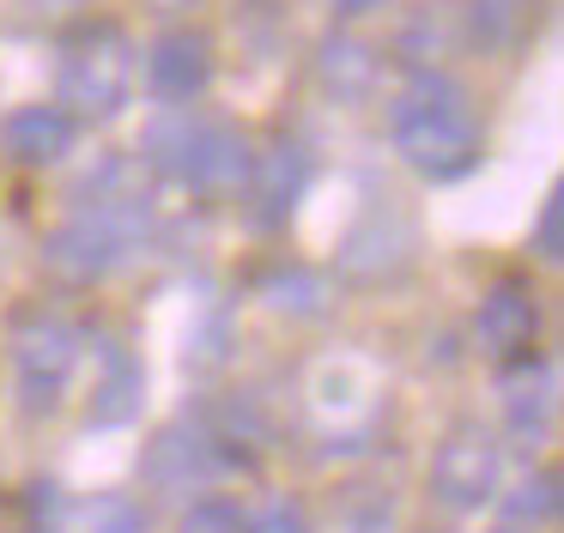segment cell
<instances>
[{
	"label": "cell",
	"mask_w": 564,
	"mask_h": 533,
	"mask_svg": "<svg viewBox=\"0 0 564 533\" xmlns=\"http://www.w3.org/2000/svg\"><path fill=\"white\" fill-rule=\"evenodd\" d=\"M152 237V200L140 194H116V200H86L74 218L50 230V266H62L67 279H104Z\"/></svg>",
	"instance_id": "3"
},
{
	"label": "cell",
	"mask_w": 564,
	"mask_h": 533,
	"mask_svg": "<svg viewBox=\"0 0 564 533\" xmlns=\"http://www.w3.org/2000/svg\"><path fill=\"white\" fill-rule=\"evenodd\" d=\"M86 533H147V509L128 491H104L98 503L86 509Z\"/></svg>",
	"instance_id": "20"
},
{
	"label": "cell",
	"mask_w": 564,
	"mask_h": 533,
	"mask_svg": "<svg viewBox=\"0 0 564 533\" xmlns=\"http://www.w3.org/2000/svg\"><path fill=\"white\" fill-rule=\"evenodd\" d=\"M261 303H268L273 315H292V322H316V315L334 309V285H328V273L292 261V266H273V273L261 279Z\"/></svg>",
	"instance_id": "15"
},
{
	"label": "cell",
	"mask_w": 564,
	"mask_h": 533,
	"mask_svg": "<svg viewBox=\"0 0 564 533\" xmlns=\"http://www.w3.org/2000/svg\"><path fill=\"white\" fill-rule=\"evenodd\" d=\"M316 79H322V91L340 97V104H365V97L377 91V79H382V61H377V48H370L365 36L328 31L322 48H316Z\"/></svg>",
	"instance_id": "13"
},
{
	"label": "cell",
	"mask_w": 564,
	"mask_h": 533,
	"mask_svg": "<svg viewBox=\"0 0 564 533\" xmlns=\"http://www.w3.org/2000/svg\"><path fill=\"white\" fill-rule=\"evenodd\" d=\"M140 145H147V164L159 176H171L176 188H195V194H243L249 170H256L243 133H231L225 121H200L188 109L152 116Z\"/></svg>",
	"instance_id": "2"
},
{
	"label": "cell",
	"mask_w": 564,
	"mask_h": 533,
	"mask_svg": "<svg viewBox=\"0 0 564 533\" xmlns=\"http://www.w3.org/2000/svg\"><path fill=\"white\" fill-rule=\"evenodd\" d=\"M498 479H503V455L479 424H462L437 443V460H431V497L449 503L455 515H474L498 497Z\"/></svg>",
	"instance_id": "6"
},
{
	"label": "cell",
	"mask_w": 564,
	"mask_h": 533,
	"mask_svg": "<svg viewBox=\"0 0 564 533\" xmlns=\"http://www.w3.org/2000/svg\"><path fill=\"white\" fill-rule=\"evenodd\" d=\"M534 7L540 0H474V7H467V31L486 48H516L534 31Z\"/></svg>",
	"instance_id": "17"
},
{
	"label": "cell",
	"mask_w": 564,
	"mask_h": 533,
	"mask_svg": "<svg viewBox=\"0 0 564 533\" xmlns=\"http://www.w3.org/2000/svg\"><path fill=\"white\" fill-rule=\"evenodd\" d=\"M176 533H243V515H237L225 497H207V503H195L176 521Z\"/></svg>",
	"instance_id": "22"
},
{
	"label": "cell",
	"mask_w": 564,
	"mask_h": 533,
	"mask_svg": "<svg viewBox=\"0 0 564 533\" xmlns=\"http://www.w3.org/2000/svg\"><path fill=\"white\" fill-rule=\"evenodd\" d=\"M389 133L394 152L431 182H455L486 152V128H479L474 104L449 73H413L389 104Z\"/></svg>",
	"instance_id": "1"
},
{
	"label": "cell",
	"mask_w": 564,
	"mask_h": 533,
	"mask_svg": "<svg viewBox=\"0 0 564 533\" xmlns=\"http://www.w3.org/2000/svg\"><path fill=\"white\" fill-rule=\"evenodd\" d=\"M449 43H455V31H449V24H437V7L413 12V19L401 24V36H394V48H401L419 73H437L431 61H443V48H449Z\"/></svg>",
	"instance_id": "18"
},
{
	"label": "cell",
	"mask_w": 564,
	"mask_h": 533,
	"mask_svg": "<svg viewBox=\"0 0 564 533\" xmlns=\"http://www.w3.org/2000/svg\"><path fill=\"white\" fill-rule=\"evenodd\" d=\"M147 79L159 97H171V104H183V97L207 91L213 79V43L195 31H164L159 43L147 48Z\"/></svg>",
	"instance_id": "12"
},
{
	"label": "cell",
	"mask_w": 564,
	"mask_h": 533,
	"mask_svg": "<svg viewBox=\"0 0 564 533\" xmlns=\"http://www.w3.org/2000/svg\"><path fill=\"white\" fill-rule=\"evenodd\" d=\"M503 418H510V431L528 448L552 436V418H558V370L546 358H528L503 376Z\"/></svg>",
	"instance_id": "11"
},
{
	"label": "cell",
	"mask_w": 564,
	"mask_h": 533,
	"mask_svg": "<svg viewBox=\"0 0 564 533\" xmlns=\"http://www.w3.org/2000/svg\"><path fill=\"white\" fill-rule=\"evenodd\" d=\"M140 394H147V376H140V363L128 358L122 346L104 351V370H98V388H91V424H128L140 412Z\"/></svg>",
	"instance_id": "16"
},
{
	"label": "cell",
	"mask_w": 564,
	"mask_h": 533,
	"mask_svg": "<svg viewBox=\"0 0 564 533\" xmlns=\"http://www.w3.org/2000/svg\"><path fill=\"white\" fill-rule=\"evenodd\" d=\"M152 12H183V7H195V0H147Z\"/></svg>",
	"instance_id": "25"
},
{
	"label": "cell",
	"mask_w": 564,
	"mask_h": 533,
	"mask_svg": "<svg viewBox=\"0 0 564 533\" xmlns=\"http://www.w3.org/2000/svg\"><path fill=\"white\" fill-rule=\"evenodd\" d=\"M243 533H310V515L292 503V497H268V503L243 521Z\"/></svg>",
	"instance_id": "21"
},
{
	"label": "cell",
	"mask_w": 564,
	"mask_h": 533,
	"mask_svg": "<svg viewBox=\"0 0 564 533\" xmlns=\"http://www.w3.org/2000/svg\"><path fill=\"white\" fill-rule=\"evenodd\" d=\"M304 188H310V152L297 140H280L256 170H249V182H243L249 218H256L261 230L285 225V218L297 213V200H304Z\"/></svg>",
	"instance_id": "7"
},
{
	"label": "cell",
	"mask_w": 564,
	"mask_h": 533,
	"mask_svg": "<svg viewBox=\"0 0 564 533\" xmlns=\"http://www.w3.org/2000/svg\"><path fill=\"white\" fill-rule=\"evenodd\" d=\"M474 334L491 358H522L540 334V303L528 297L516 279H498V285L486 291V303H479V315H474Z\"/></svg>",
	"instance_id": "10"
},
{
	"label": "cell",
	"mask_w": 564,
	"mask_h": 533,
	"mask_svg": "<svg viewBox=\"0 0 564 533\" xmlns=\"http://www.w3.org/2000/svg\"><path fill=\"white\" fill-rule=\"evenodd\" d=\"M13 370H19V394L31 412H55L79 370V334L62 315H31L13 334Z\"/></svg>",
	"instance_id": "5"
},
{
	"label": "cell",
	"mask_w": 564,
	"mask_h": 533,
	"mask_svg": "<svg viewBox=\"0 0 564 533\" xmlns=\"http://www.w3.org/2000/svg\"><path fill=\"white\" fill-rule=\"evenodd\" d=\"M382 7H389V0H334L340 19H370V12H382Z\"/></svg>",
	"instance_id": "24"
},
{
	"label": "cell",
	"mask_w": 564,
	"mask_h": 533,
	"mask_svg": "<svg viewBox=\"0 0 564 533\" xmlns=\"http://www.w3.org/2000/svg\"><path fill=\"white\" fill-rule=\"evenodd\" d=\"M74 133H79V121L67 116L62 104H25L0 121V145H7V157L25 164V170L62 164V157L74 152Z\"/></svg>",
	"instance_id": "9"
},
{
	"label": "cell",
	"mask_w": 564,
	"mask_h": 533,
	"mask_svg": "<svg viewBox=\"0 0 564 533\" xmlns=\"http://www.w3.org/2000/svg\"><path fill=\"white\" fill-rule=\"evenodd\" d=\"M128 91H134V48H128V36L116 31V24H98V31H86L74 48H67L62 61V109L67 116H116V109L128 104Z\"/></svg>",
	"instance_id": "4"
},
{
	"label": "cell",
	"mask_w": 564,
	"mask_h": 533,
	"mask_svg": "<svg viewBox=\"0 0 564 533\" xmlns=\"http://www.w3.org/2000/svg\"><path fill=\"white\" fill-rule=\"evenodd\" d=\"M534 254L546 266L564 261V200L558 194H546V206H540V225H534Z\"/></svg>",
	"instance_id": "23"
},
{
	"label": "cell",
	"mask_w": 564,
	"mask_h": 533,
	"mask_svg": "<svg viewBox=\"0 0 564 533\" xmlns=\"http://www.w3.org/2000/svg\"><path fill=\"white\" fill-rule=\"evenodd\" d=\"M413 249V225H406L394 206H370L352 230H346V266L352 273H382V266H401Z\"/></svg>",
	"instance_id": "14"
},
{
	"label": "cell",
	"mask_w": 564,
	"mask_h": 533,
	"mask_svg": "<svg viewBox=\"0 0 564 533\" xmlns=\"http://www.w3.org/2000/svg\"><path fill=\"white\" fill-rule=\"evenodd\" d=\"M225 448L213 431H200V424H171V431H159V443L147 448V479L164 485V491H195V485H207L213 472H219Z\"/></svg>",
	"instance_id": "8"
},
{
	"label": "cell",
	"mask_w": 564,
	"mask_h": 533,
	"mask_svg": "<svg viewBox=\"0 0 564 533\" xmlns=\"http://www.w3.org/2000/svg\"><path fill=\"white\" fill-rule=\"evenodd\" d=\"M503 509H510V521H522V527H546V521H558V472L552 467L528 472V479L503 497Z\"/></svg>",
	"instance_id": "19"
}]
</instances>
